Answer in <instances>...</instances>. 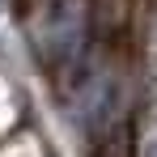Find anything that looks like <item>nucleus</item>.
Wrapping results in <instances>:
<instances>
[{"label": "nucleus", "mask_w": 157, "mask_h": 157, "mask_svg": "<svg viewBox=\"0 0 157 157\" xmlns=\"http://www.w3.org/2000/svg\"><path fill=\"white\" fill-rule=\"evenodd\" d=\"M98 144H94V157H132V123L128 115H115L110 119V110L98 115Z\"/></svg>", "instance_id": "obj_2"}, {"label": "nucleus", "mask_w": 157, "mask_h": 157, "mask_svg": "<svg viewBox=\"0 0 157 157\" xmlns=\"http://www.w3.org/2000/svg\"><path fill=\"white\" fill-rule=\"evenodd\" d=\"M38 55L47 59V68L59 72L55 81H64L68 72L89 77L85 68V43H89V4L85 0H47L43 17H38Z\"/></svg>", "instance_id": "obj_1"}, {"label": "nucleus", "mask_w": 157, "mask_h": 157, "mask_svg": "<svg viewBox=\"0 0 157 157\" xmlns=\"http://www.w3.org/2000/svg\"><path fill=\"white\" fill-rule=\"evenodd\" d=\"M144 157H157V132L149 136V140H144Z\"/></svg>", "instance_id": "obj_3"}]
</instances>
